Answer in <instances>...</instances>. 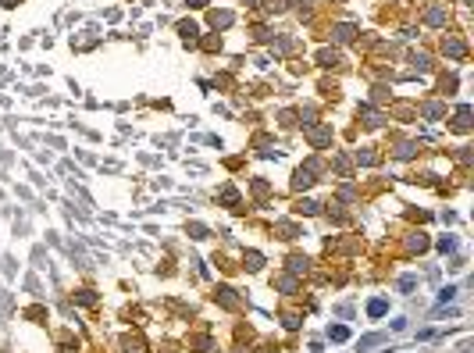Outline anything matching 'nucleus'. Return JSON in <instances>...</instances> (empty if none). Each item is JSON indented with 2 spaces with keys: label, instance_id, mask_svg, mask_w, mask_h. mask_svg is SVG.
Masks as SVG:
<instances>
[{
  "label": "nucleus",
  "instance_id": "nucleus-1",
  "mask_svg": "<svg viewBox=\"0 0 474 353\" xmlns=\"http://www.w3.org/2000/svg\"><path fill=\"white\" fill-rule=\"evenodd\" d=\"M310 182H314V164L300 168V172H296V178H292V186H296V189H307Z\"/></svg>",
  "mask_w": 474,
  "mask_h": 353
},
{
  "label": "nucleus",
  "instance_id": "nucleus-2",
  "mask_svg": "<svg viewBox=\"0 0 474 353\" xmlns=\"http://www.w3.org/2000/svg\"><path fill=\"white\" fill-rule=\"evenodd\" d=\"M310 143H314V146L332 143V129H328V125H321V129H310Z\"/></svg>",
  "mask_w": 474,
  "mask_h": 353
},
{
  "label": "nucleus",
  "instance_id": "nucleus-3",
  "mask_svg": "<svg viewBox=\"0 0 474 353\" xmlns=\"http://www.w3.org/2000/svg\"><path fill=\"white\" fill-rule=\"evenodd\" d=\"M378 343H385V335H381V332H375V335H364V339H360V353H371V346H378Z\"/></svg>",
  "mask_w": 474,
  "mask_h": 353
},
{
  "label": "nucleus",
  "instance_id": "nucleus-4",
  "mask_svg": "<svg viewBox=\"0 0 474 353\" xmlns=\"http://www.w3.org/2000/svg\"><path fill=\"white\" fill-rule=\"evenodd\" d=\"M453 125H456L460 132H467V129H471V107H467V104L456 111V121H453Z\"/></svg>",
  "mask_w": 474,
  "mask_h": 353
},
{
  "label": "nucleus",
  "instance_id": "nucleus-5",
  "mask_svg": "<svg viewBox=\"0 0 474 353\" xmlns=\"http://www.w3.org/2000/svg\"><path fill=\"white\" fill-rule=\"evenodd\" d=\"M210 25H214V29L232 25V15H228V11H210Z\"/></svg>",
  "mask_w": 474,
  "mask_h": 353
},
{
  "label": "nucleus",
  "instance_id": "nucleus-6",
  "mask_svg": "<svg viewBox=\"0 0 474 353\" xmlns=\"http://www.w3.org/2000/svg\"><path fill=\"white\" fill-rule=\"evenodd\" d=\"M367 314H371V317H385V314H389V303H385V300H371V303H367Z\"/></svg>",
  "mask_w": 474,
  "mask_h": 353
},
{
  "label": "nucleus",
  "instance_id": "nucleus-7",
  "mask_svg": "<svg viewBox=\"0 0 474 353\" xmlns=\"http://www.w3.org/2000/svg\"><path fill=\"white\" fill-rule=\"evenodd\" d=\"M328 339H332V343H346V339H349V328L346 325H332L328 328Z\"/></svg>",
  "mask_w": 474,
  "mask_h": 353
},
{
  "label": "nucleus",
  "instance_id": "nucleus-8",
  "mask_svg": "<svg viewBox=\"0 0 474 353\" xmlns=\"http://www.w3.org/2000/svg\"><path fill=\"white\" fill-rule=\"evenodd\" d=\"M442 50L449 54V58H464V50H467V47H464L460 39H446V47H442Z\"/></svg>",
  "mask_w": 474,
  "mask_h": 353
},
{
  "label": "nucleus",
  "instance_id": "nucleus-9",
  "mask_svg": "<svg viewBox=\"0 0 474 353\" xmlns=\"http://www.w3.org/2000/svg\"><path fill=\"white\" fill-rule=\"evenodd\" d=\"M335 39L339 43H349V39H353V25H339L335 29Z\"/></svg>",
  "mask_w": 474,
  "mask_h": 353
},
{
  "label": "nucleus",
  "instance_id": "nucleus-10",
  "mask_svg": "<svg viewBox=\"0 0 474 353\" xmlns=\"http://www.w3.org/2000/svg\"><path fill=\"white\" fill-rule=\"evenodd\" d=\"M428 21H432V25H442V21H446V11L442 7H432V11H428Z\"/></svg>",
  "mask_w": 474,
  "mask_h": 353
},
{
  "label": "nucleus",
  "instance_id": "nucleus-11",
  "mask_svg": "<svg viewBox=\"0 0 474 353\" xmlns=\"http://www.w3.org/2000/svg\"><path fill=\"white\" fill-rule=\"evenodd\" d=\"M438 250H442V254H453V250H456V239L453 235H442V239H438Z\"/></svg>",
  "mask_w": 474,
  "mask_h": 353
},
{
  "label": "nucleus",
  "instance_id": "nucleus-12",
  "mask_svg": "<svg viewBox=\"0 0 474 353\" xmlns=\"http://www.w3.org/2000/svg\"><path fill=\"white\" fill-rule=\"evenodd\" d=\"M178 32H182V36H186V39H193V36H196V32H200V29L193 25V21H182V25H178Z\"/></svg>",
  "mask_w": 474,
  "mask_h": 353
},
{
  "label": "nucleus",
  "instance_id": "nucleus-13",
  "mask_svg": "<svg viewBox=\"0 0 474 353\" xmlns=\"http://www.w3.org/2000/svg\"><path fill=\"white\" fill-rule=\"evenodd\" d=\"M453 296H456V286H446L442 293H438V303H449V300H453Z\"/></svg>",
  "mask_w": 474,
  "mask_h": 353
},
{
  "label": "nucleus",
  "instance_id": "nucleus-14",
  "mask_svg": "<svg viewBox=\"0 0 474 353\" xmlns=\"http://www.w3.org/2000/svg\"><path fill=\"white\" fill-rule=\"evenodd\" d=\"M218 296H221V303H225V307H235V296H232V289H218Z\"/></svg>",
  "mask_w": 474,
  "mask_h": 353
},
{
  "label": "nucleus",
  "instance_id": "nucleus-15",
  "mask_svg": "<svg viewBox=\"0 0 474 353\" xmlns=\"http://www.w3.org/2000/svg\"><path fill=\"white\" fill-rule=\"evenodd\" d=\"M424 246H428V239H424V235H414V239H410V250H417V254H421Z\"/></svg>",
  "mask_w": 474,
  "mask_h": 353
},
{
  "label": "nucleus",
  "instance_id": "nucleus-16",
  "mask_svg": "<svg viewBox=\"0 0 474 353\" xmlns=\"http://www.w3.org/2000/svg\"><path fill=\"white\" fill-rule=\"evenodd\" d=\"M357 161H360V164H375V154L364 150V154H357Z\"/></svg>",
  "mask_w": 474,
  "mask_h": 353
},
{
  "label": "nucleus",
  "instance_id": "nucleus-17",
  "mask_svg": "<svg viewBox=\"0 0 474 353\" xmlns=\"http://www.w3.org/2000/svg\"><path fill=\"white\" fill-rule=\"evenodd\" d=\"M300 211H303V214H314V211H318V203H310V200H303V203H300Z\"/></svg>",
  "mask_w": 474,
  "mask_h": 353
},
{
  "label": "nucleus",
  "instance_id": "nucleus-18",
  "mask_svg": "<svg viewBox=\"0 0 474 353\" xmlns=\"http://www.w3.org/2000/svg\"><path fill=\"white\" fill-rule=\"evenodd\" d=\"M221 196H225V203H239V196H235V189H225Z\"/></svg>",
  "mask_w": 474,
  "mask_h": 353
},
{
  "label": "nucleus",
  "instance_id": "nucleus-19",
  "mask_svg": "<svg viewBox=\"0 0 474 353\" xmlns=\"http://www.w3.org/2000/svg\"><path fill=\"white\" fill-rule=\"evenodd\" d=\"M189 4H193V7H203V4H207V0H189Z\"/></svg>",
  "mask_w": 474,
  "mask_h": 353
}]
</instances>
